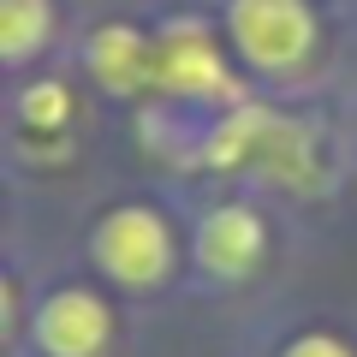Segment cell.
<instances>
[{
    "label": "cell",
    "mask_w": 357,
    "mask_h": 357,
    "mask_svg": "<svg viewBox=\"0 0 357 357\" xmlns=\"http://www.w3.org/2000/svg\"><path fill=\"white\" fill-rule=\"evenodd\" d=\"M36 345L42 357H102L114 345V310L89 286H60L36 304Z\"/></svg>",
    "instance_id": "4"
},
{
    "label": "cell",
    "mask_w": 357,
    "mask_h": 357,
    "mask_svg": "<svg viewBox=\"0 0 357 357\" xmlns=\"http://www.w3.org/2000/svg\"><path fill=\"white\" fill-rule=\"evenodd\" d=\"M54 42V0H0V54L6 66H24Z\"/></svg>",
    "instance_id": "7"
},
{
    "label": "cell",
    "mask_w": 357,
    "mask_h": 357,
    "mask_svg": "<svg viewBox=\"0 0 357 357\" xmlns=\"http://www.w3.org/2000/svg\"><path fill=\"white\" fill-rule=\"evenodd\" d=\"M89 256H96V268H102L114 286H126V292H155V286L173 274L178 250H173V227H167L161 208L119 203V208H107V215L96 220Z\"/></svg>",
    "instance_id": "2"
},
{
    "label": "cell",
    "mask_w": 357,
    "mask_h": 357,
    "mask_svg": "<svg viewBox=\"0 0 357 357\" xmlns=\"http://www.w3.org/2000/svg\"><path fill=\"white\" fill-rule=\"evenodd\" d=\"M18 126H30V131H60V126H72V89L54 84V77L30 84L24 96H18Z\"/></svg>",
    "instance_id": "8"
},
{
    "label": "cell",
    "mask_w": 357,
    "mask_h": 357,
    "mask_svg": "<svg viewBox=\"0 0 357 357\" xmlns=\"http://www.w3.org/2000/svg\"><path fill=\"white\" fill-rule=\"evenodd\" d=\"M316 6L310 0H227V42L250 72L292 77L316 54Z\"/></svg>",
    "instance_id": "1"
},
{
    "label": "cell",
    "mask_w": 357,
    "mask_h": 357,
    "mask_svg": "<svg viewBox=\"0 0 357 357\" xmlns=\"http://www.w3.org/2000/svg\"><path fill=\"white\" fill-rule=\"evenodd\" d=\"M280 357H357V351H351V340H345V333L310 328V333H298V340H286Z\"/></svg>",
    "instance_id": "9"
},
{
    "label": "cell",
    "mask_w": 357,
    "mask_h": 357,
    "mask_svg": "<svg viewBox=\"0 0 357 357\" xmlns=\"http://www.w3.org/2000/svg\"><path fill=\"white\" fill-rule=\"evenodd\" d=\"M155 89L178 102H232V66L227 48L208 36L197 18L167 24L155 36Z\"/></svg>",
    "instance_id": "3"
},
{
    "label": "cell",
    "mask_w": 357,
    "mask_h": 357,
    "mask_svg": "<svg viewBox=\"0 0 357 357\" xmlns=\"http://www.w3.org/2000/svg\"><path fill=\"white\" fill-rule=\"evenodd\" d=\"M191 256L208 280H244L256 262L268 256V220L250 203H220L197 220L191 232Z\"/></svg>",
    "instance_id": "5"
},
{
    "label": "cell",
    "mask_w": 357,
    "mask_h": 357,
    "mask_svg": "<svg viewBox=\"0 0 357 357\" xmlns=\"http://www.w3.org/2000/svg\"><path fill=\"white\" fill-rule=\"evenodd\" d=\"M84 66H89V77H96L107 96L155 89V36H143L137 24H126V18H107V24L89 30Z\"/></svg>",
    "instance_id": "6"
}]
</instances>
